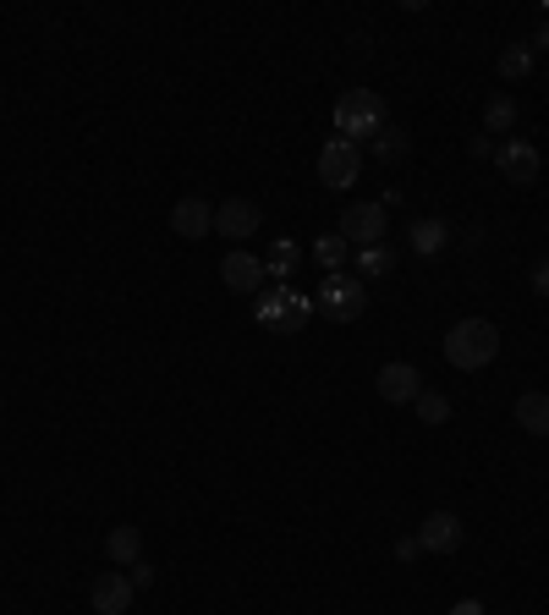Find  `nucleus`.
I'll return each mask as SVG.
<instances>
[{"instance_id":"obj_1","label":"nucleus","mask_w":549,"mask_h":615,"mask_svg":"<svg viewBox=\"0 0 549 615\" xmlns=\"http://www.w3.org/2000/svg\"><path fill=\"white\" fill-rule=\"evenodd\" d=\"M445 357H450V368H462V374H478V368H489L495 357H500V330H495V319H456L450 330H445Z\"/></svg>"},{"instance_id":"obj_2","label":"nucleus","mask_w":549,"mask_h":615,"mask_svg":"<svg viewBox=\"0 0 549 615\" xmlns=\"http://www.w3.org/2000/svg\"><path fill=\"white\" fill-rule=\"evenodd\" d=\"M253 319L274 330V335H297V330H308V319H313V298L308 292H297V286H274V292H259L253 298Z\"/></svg>"},{"instance_id":"obj_3","label":"nucleus","mask_w":549,"mask_h":615,"mask_svg":"<svg viewBox=\"0 0 549 615\" xmlns=\"http://www.w3.org/2000/svg\"><path fill=\"white\" fill-rule=\"evenodd\" d=\"M385 127V100L374 88H346L335 100V138L358 144V138H374Z\"/></svg>"},{"instance_id":"obj_4","label":"nucleus","mask_w":549,"mask_h":615,"mask_svg":"<svg viewBox=\"0 0 549 615\" xmlns=\"http://www.w3.org/2000/svg\"><path fill=\"white\" fill-rule=\"evenodd\" d=\"M313 308L330 319V324H358L363 313H369V292H363V281L358 275H324V286H319V298H313Z\"/></svg>"},{"instance_id":"obj_5","label":"nucleus","mask_w":549,"mask_h":615,"mask_svg":"<svg viewBox=\"0 0 549 615\" xmlns=\"http://www.w3.org/2000/svg\"><path fill=\"white\" fill-rule=\"evenodd\" d=\"M358 176H363V149H358V144H346V138H324V144H319V181H324V187L341 192V187H352Z\"/></svg>"},{"instance_id":"obj_6","label":"nucleus","mask_w":549,"mask_h":615,"mask_svg":"<svg viewBox=\"0 0 549 615\" xmlns=\"http://www.w3.org/2000/svg\"><path fill=\"white\" fill-rule=\"evenodd\" d=\"M385 204H352L346 215H341V237L352 242V248H374V242H385Z\"/></svg>"},{"instance_id":"obj_7","label":"nucleus","mask_w":549,"mask_h":615,"mask_svg":"<svg viewBox=\"0 0 549 615\" xmlns=\"http://www.w3.org/2000/svg\"><path fill=\"white\" fill-rule=\"evenodd\" d=\"M220 281H226V292H242V298H259L270 275H265V259H253V253L231 248V253L220 259Z\"/></svg>"},{"instance_id":"obj_8","label":"nucleus","mask_w":549,"mask_h":615,"mask_svg":"<svg viewBox=\"0 0 549 615\" xmlns=\"http://www.w3.org/2000/svg\"><path fill=\"white\" fill-rule=\"evenodd\" d=\"M462 517H450V511H428L423 522H417V544H423V555H456L462 550Z\"/></svg>"},{"instance_id":"obj_9","label":"nucleus","mask_w":549,"mask_h":615,"mask_svg":"<svg viewBox=\"0 0 549 615\" xmlns=\"http://www.w3.org/2000/svg\"><path fill=\"white\" fill-rule=\"evenodd\" d=\"M133 577L127 572H100L94 577V588H89V605H94V615H127L133 611Z\"/></svg>"},{"instance_id":"obj_10","label":"nucleus","mask_w":549,"mask_h":615,"mask_svg":"<svg viewBox=\"0 0 549 615\" xmlns=\"http://www.w3.org/2000/svg\"><path fill=\"white\" fill-rule=\"evenodd\" d=\"M259 220H265V215H259L253 198H226V204L215 209V231H220L226 242H248V237L259 231Z\"/></svg>"},{"instance_id":"obj_11","label":"nucleus","mask_w":549,"mask_h":615,"mask_svg":"<svg viewBox=\"0 0 549 615\" xmlns=\"http://www.w3.org/2000/svg\"><path fill=\"white\" fill-rule=\"evenodd\" d=\"M495 165H500V176L517 181V187L539 181V149H534L528 138H506V144L495 149Z\"/></svg>"},{"instance_id":"obj_12","label":"nucleus","mask_w":549,"mask_h":615,"mask_svg":"<svg viewBox=\"0 0 549 615\" xmlns=\"http://www.w3.org/2000/svg\"><path fill=\"white\" fill-rule=\"evenodd\" d=\"M374 390H380L391 407H407V402L423 396V374H417L412 363H385V368H380V379H374Z\"/></svg>"},{"instance_id":"obj_13","label":"nucleus","mask_w":549,"mask_h":615,"mask_svg":"<svg viewBox=\"0 0 549 615\" xmlns=\"http://www.w3.org/2000/svg\"><path fill=\"white\" fill-rule=\"evenodd\" d=\"M170 231H176V237H187V242H198V237H209V231H215V209H209L204 198H182V204L170 209Z\"/></svg>"},{"instance_id":"obj_14","label":"nucleus","mask_w":549,"mask_h":615,"mask_svg":"<svg viewBox=\"0 0 549 615\" xmlns=\"http://www.w3.org/2000/svg\"><path fill=\"white\" fill-rule=\"evenodd\" d=\"M517 429L534 435V440H549V390H522L517 396Z\"/></svg>"},{"instance_id":"obj_15","label":"nucleus","mask_w":549,"mask_h":615,"mask_svg":"<svg viewBox=\"0 0 549 615\" xmlns=\"http://www.w3.org/2000/svg\"><path fill=\"white\" fill-rule=\"evenodd\" d=\"M302 264V242L297 237H274L270 253H265V275H274V286H286V275Z\"/></svg>"},{"instance_id":"obj_16","label":"nucleus","mask_w":549,"mask_h":615,"mask_svg":"<svg viewBox=\"0 0 549 615\" xmlns=\"http://www.w3.org/2000/svg\"><path fill=\"white\" fill-rule=\"evenodd\" d=\"M445 237H450V220H412V231H407V248L412 253H423V259H434L439 248H445Z\"/></svg>"},{"instance_id":"obj_17","label":"nucleus","mask_w":549,"mask_h":615,"mask_svg":"<svg viewBox=\"0 0 549 615\" xmlns=\"http://www.w3.org/2000/svg\"><path fill=\"white\" fill-rule=\"evenodd\" d=\"M352 264H358V281H385V275L396 270V248H385V242L358 248V253H352Z\"/></svg>"},{"instance_id":"obj_18","label":"nucleus","mask_w":549,"mask_h":615,"mask_svg":"<svg viewBox=\"0 0 549 615\" xmlns=\"http://www.w3.org/2000/svg\"><path fill=\"white\" fill-rule=\"evenodd\" d=\"M313 264L330 270V275H341V264H352V242H346L341 231H324V237L313 242Z\"/></svg>"},{"instance_id":"obj_19","label":"nucleus","mask_w":549,"mask_h":615,"mask_svg":"<svg viewBox=\"0 0 549 615\" xmlns=\"http://www.w3.org/2000/svg\"><path fill=\"white\" fill-rule=\"evenodd\" d=\"M105 555H111L116 566H137V561H143V533H137V528H127V522H122V528H111Z\"/></svg>"},{"instance_id":"obj_20","label":"nucleus","mask_w":549,"mask_h":615,"mask_svg":"<svg viewBox=\"0 0 549 615\" xmlns=\"http://www.w3.org/2000/svg\"><path fill=\"white\" fill-rule=\"evenodd\" d=\"M369 144H374V159H380V165H402V159H407V149H412V138L402 133V127H391V122H385V127H380Z\"/></svg>"},{"instance_id":"obj_21","label":"nucleus","mask_w":549,"mask_h":615,"mask_svg":"<svg viewBox=\"0 0 549 615\" xmlns=\"http://www.w3.org/2000/svg\"><path fill=\"white\" fill-rule=\"evenodd\" d=\"M495 72H500L506 83H522V77L534 72V44H506L500 61H495Z\"/></svg>"},{"instance_id":"obj_22","label":"nucleus","mask_w":549,"mask_h":615,"mask_svg":"<svg viewBox=\"0 0 549 615\" xmlns=\"http://www.w3.org/2000/svg\"><path fill=\"white\" fill-rule=\"evenodd\" d=\"M484 127H489V133H511V127H517V100H511V94H489Z\"/></svg>"},{"instance_id":"obj_23","label":"nucleus","mask_w":549,"mask_h":615,"mask_svg":"<svg viewBox=\"0 0 549 615\" xmlns=\"http://www.w3.org/2000/svg\"><path fill=\"white\" fill-rule=\"evenodd\" d=\"M412 407H417V418H423V424H428V429H434V424H445V418H450V396H445V390H423V396H417V402H412Z\"/></svg>"},{"instance_id":"obj_24","label":"nucleus","mask_w":549,"mask_h":615,"mask_svg":"<svg viewBox=\"0 0 549 615\" xmlns=\"http://www.w3.org/2000/svg\"><path fill=\"white\" fill-rule=\"evenodd\" d=\"M396 555H402V561H417V555H423V544H417V533H407V539H402V544H396Z\"/></svg>"},{"instance_id":"obj_25","label":"nucleus","mask_w":549,"mask_h":615,"mask_svg":"<svg viewBox=\"0 0 549 615\" xmlns=\"http://www.w3.org/2000/svg\"><path fill=\"white\" fill-rule=\"evenodd\" d=\"M534 292H539V298H549V259H539V264H534Z\"/></svg>"},{"instance_id":"obj_26","label":"nucleus","mask_w":549,"mask_h":615,"mask_svg":"<svg viewBox=\"0 0 549 615\" xmlns=\"http://www.w3.org/2000/svg\"><path fill=\"white\" fill-rule=\"evenodd\" d=\"M127 577H133V588H148V583H154V572H148V561H137V566H127Z\"/></svg>"},{"instance_id":"obj_27","label":"nucleus","mask_w":549,"mask_h":615,"mask_svg":"<svg viewBox=\"0 0 549 615\" xmlns=\"http://www.w3.org/2000/svg\"><path fill=\"white\" fill-rule=\"evenodd\" d=\"M450 615H484V600H456Z\"/></svg>"},{"instance_id":"obj_28","label":"nucleus","mask_w":549,"mask_h":615,"mask_svg":"<svg viewBox=\"0 0 549 615\" xmlns=\"http://www.w3.org/2000/svg\"><path fill=\"white\" fill-rule=\"evenodd\" d=\"M534 50H549V22L539 28V39H534Z\"/></svg>"}]
</instances>
